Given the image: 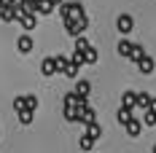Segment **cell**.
Returning a JSON list of instances; mask_svg holds the SVG:
<instances>
[{"mask_svg": "<svg viewBox=\"0 0 156 153\" xmlns=\"http://www.w3.org/2000/svg\"><path fill=\"white\" fill-rule=\"evenodd\" d=\"M83 59H86V64H94V62H97V48L86 46V48H83Z\"/></svg>", "mask_w": 156, "mask_h": 153, "instance_id": "9a60e30c", "label": "cell"}, {"mask_svg": "<svg viewBox=\"0 0 156 153\" xmlns=\"http://www.w3.org/2000/svg\"><path fill=\"white\" fill-rule=\"evenodd\" d=\"M41 73H43V75H54V73H57V64H54V57H46V59L41 62Z\"/></svg>", "mask_w": 156, "mask_h": 153, "instance_id": "52a82bcc", "label": "cell"}, {"mask_svg": "<svg viewBox=\"0 0 156 153\" xmlns=\"http://www.w3.org/2000/svg\"><path fill=\"white\" fill-rule=\"evenodd\" d=\"M24 105H27V110H38V97L35 94H27L24 97Z\"/></svg>", "mask_w": 156, "mask_h": 153, "instance_id": "7402d4cb", "label": "cell"}, {"mask_svg": "<svg viewBox=\"0 0 156 153\" xmlns=\"http://www.w3.org/2000/svg\"><path fill=\"white\" fill-rule=\"evenodd\" d=\"M0 3H3V5H14L16 0H0Z\"/></svg>", "mask_w": 156, "mask_h": 153, "instance_id": "83f0119b", "label": "cell"}, {"mask_svg": "<svg viewBox=\"0 0 156 153\" xmlns=\"http://www.w3.org/2000/svg\"><path fill=\"white\" fill-rule=\"evenodd\" d=\"M116 118H119V123H121V126H124L126 121H129V118H132V107H119V116H116Z\"/></svg>", "mask_w": 156, "mask_h": 153, "instance_id": "5bb4252c", "label": "cell"}, {"mask_svg": "<svg viewBox=\"0 0 156 153\" xmlns=\"http://www.w3.org/2000/svg\"><path fill=\"white\" fill-rule=\"evenodd\" d=\"M78 70H81V67H78V64H73V62H67V67H65L62 73L67 78H78Z\"/></svg>", "mask_w": 156, "mask_h": 153, "instance_id": "d6986e66", "label": "cell"}, {"mask_svg": "<svg viewBox=\"0 0 156 153\" xmlns=\"http://www.w3.org/2000/svg\"><path fill=\"white\" fill-rule=\"evenodd\" d=\"M86 134H89L92 140H100V134H102V129H100V123H97V121L86 123Z\"/></svg>", "mask_w": 156, "mask_h": 153, "instance_id": "8fae6325", "label": "cell"}, {"mask_svg": "<svg viewBox=\"0 0 156 153\" xmlns=\"http://www.w3.org/2000/svg\"><path fill=\"white\" fill-rule=\"evenodd\" d=\"M116 30L121 32V35H129V32L135 30V19H132L129 14H121L119 19H116Z\"/></svg>", "mask_w": 156, "mask_h": 153, "instance_id": "3957f363", "label": "cell"}, {"mask_svg": "<svg viewBox=\"0 0 156 153\" xmlns=\"http://www.w3.org/2000/svg\"><path fill=\"white\" fill-rule=\"evenodd\" d=\"M124 129H126V134H129V137H140V132H143V121H137V118L132 116V118L124 123Z\"/></svg>", "mask_w": 156, "mask_h": 153, "instance_id": "277c9868", "label": "cell"}, {"mask_svg": "<svg viewBox=\"0 0 156 153\" xmlns=\"http://www.w3.org/2000/svg\"><path fill=\"white\" fill-rule=\"evenodd\" d=\"M24 107H27V105H24V97H16V99H14V110L19 113V110H24Z\"/></svg>", "mask_w": 156, "mask_h": 153, "instance_id": "484cf974", "label": "cell"}, {"mask_svg": "<svg viewBox=\"0 0 156 153\" xmlns=\"http://www.w3.org/2000/svg\"><path fill=\"white\" fill-rule=\"evenodd\" d=\"M67 62H70L67 57H54V64H57V73H62L65 67H67Z\"/></svg>", "mask_w": 156, "mask_h": 153, "instance_id": "cb8c5ba5", "label": "cell"}, {"mask_svg": "<svg viewBox=\"0 0 156 153\" xmlns=\"http://www.w3.org/2000/svg\"><path fill=\"white\" fill-rule=\"evenodd\" d=\"M137 67H140V73L143 75H151V73H154V59H151V57H148V54H143L140 59H137Z\"/></svg>", "mask_w": 156, "mask_h": 153, "instance_id": "5b68a950", "label": "cell"}, {"mask_svg": "<svg viewBox=\"0 0 156 153\" xmlns=\"http://www.w3.org/2000/svg\"><path fill=\"white\" fill-rule=\"evenodd\" d=\"M32 118H35V110H27V107H24V110H19V121L24 123V126L32 123Z\"/></svg>", "mask_w": 156, "mask_h": 153, "instance_id": "2e32d148", "label": "cell"}, {"mask_svg": "<svg viewBox=\"0 0 156 153\" xmlns=\"http://www.w3.org/2000/svg\"><path fill=\"white\" fill-rule=\"evenodd\" d=\"M86 46H92V43H89V40H86L83 35H76V48H78V51H83Z\"/></svg>", "mask_w": 156, "mask_h": 153, "instance_id": "d4e9b609", "label": "cell"}, {"mask_svg": "<svg viewBox=\"0 0 156 153\" xmlns=\"http://www.w3.org/2000/svg\"><path fill=\"white\" fill-rule=\"evenodd\" d=\"M148 110H154V113H156V99H154V97H151V105H148Z\"/></svg>", "mask_w": 156, "mask_h": 153, "instance_id": "4316f807", "label": "cell"}, {"mask_svg": "<svg viewBox=\"0 0 156 153\" xmlns=\"http://www.w3.org/2000/svg\"><path fill=\"white\" fill-rule=\"evenodd\" d=\"M57 8H59V16H62L65 22H67V19H78V16H86L81 3H59Z\"/></svg>", "mask_w": 156, "mask_h": 153, "instance_id": "6da1fadb", "label": "cell"}, {"mask_svg": "<svg viewBox=\"0 0 156 153\" xmlns=\"http://www.w3.org/2000/svg\"><path fill=\"white\" fill-rule=\"evenodd\" d=\"M143 123H145V126H156V113L154 110H148V107L143 110Z\"/></svg>", "mask_w": 156, "mask_h": 153, "instance_id": "e0dca14e", "label": "cell"}, {"mask_svg": "<svg viewBox=\"0 0 156 153\" xmlns=\"http://www.w3.org/2000/svg\"><path fill=\"white\" fill-rule=\"evenodd\" d=\"M86 27H89V19L86 16H78V19H67L65 22V30H67V35H83L86 32Z\"/></svg>", "mask_w": 156, "mask_h": 153, "instance_id": "7a4b0ae2", "label": "cell"}, {"mask_svg": "<svg viewBox=\"0 0 156 153\" xmlns=\"http://www.w3.org/2000/svg\"><path fill=\"white\" fill-rule=\"evenodd\" d=\"M65 118L70 123H76L78 121V107H65Z\"/></svg>", "mask_w": 156, "mask_h": 153, "instance_id": "44dd1931", "label": "cell"}, {"mask_svg": "<svg viewBox=\"0 0 156 153\" xmlns=\"http://www.w3.org/2000/svg\"><path fill=\"white\" fill-rule=\"evenodd\" d=\"M143 54H145V48H143V46H135V43H132V54H129V59H135V62H137Z\"/></svg>", "mask_w": 156, "mask_h": 153, "instance_id": "603a6c76", "label": "cell"}, {"mask_svg": "<svg viewBox=\"0 0 156 153\" xmlns=\"http://www.w3.org/2000/svg\"><path fill=\"white\" fill-rule=\"evenodd\" d=\"M89 92H92V83H89V81H78V86H76L78 97H89Z\"/></svg>", "mask_w": 156, "mask_h": 153, "instance_id": "4fadbf2b", "label": "cell"}, {"mask_svg": "<svg viewBox=\"0 0 156 153\" xmlns=\"http://www.w3.org/2000/svg\"><path fill=\"white\" fill-rule=\"evenodd\" d=\"M154 153H156V145H154Z\"/></svg>", "mask_w": 156, "mask_h": 153, "instance_id": "f546056e", "label": "cell"}, {"mask_svg": "<svg viewBox=\"0 0 156 153\" xmlns=\"http://www.w3.org/2000/svg\"><path fill=\"white\" fill-rule=\"evenodd\" d=\"M119 54H121V57H129V54H132V43H129V40H119Z\"/></svg>", "mask_w": 156, "mask_h": 153, "instance_id": "ac0fdd59", "label": "cell"}, {"mask_svg": "<svg viewBox=\"0 0 156 153\" xmlns=\"http://www.w3.org/2000/svg\"><path fill=\"white\" fill-rule=\"evenodd\" d=\"M94 142H97V140H92L89 134H81V137H78V148H81V151H92Z\"/></svg>", "mask_w": 156, "mask_h": 153, "instance_id": "30bf717a", "label": "cell"}, {"mask_svg": "<svg viewBox=\"0 0 156 153\" xmlns=\"http://www.w3.org/2000/svg\"><path fill=\"white\" fill-rule=\"evenodd\" d=\"M70 62H73V64H78V67H81V64H86V59H83V51L73 48V57H70Z\"/></svg>", "mask_w": 156, "mask_h": 153, "instance_id": "ffe728a7", "label": "cell"}, {"mask_svg": "<svg viewBox=\"0 0 156 153\" xmlns=\"http://www.w3.org/2000/svg\"><path fill=\"white\" fill-rule=\"evenodd\" d=\"M135 97H137V92H124V94H121V105L135 110Z\"/></svg>", "mask_w": 156, "mask_h": 153, "instance_id": "7c38bea8", "label": "cell"}, {"mask_svg": "<svg viewBox=\"0 0 156 153\" xmlns=\"http://www.w3.org/2000/svg\"><path fill=\"white\" fill-rule=\"evenodd\" d=\"M16 48H19V54H30L32 48H35V43H32L30 35H22V38L16 40Z\"/></svg>", "mask_w": 156, "mask_h": 153, "instance_id": "8992f818", "label": "cell"}, {"mask_svg": "<svg viewBox=\"0 0 156 153\" xmlns=\"http://www.w3.org/2000/svg\"><path fill=\"white\" fill-rule=\"evenodd\" d=\"M51 3H54V5H59V3H62V0H51Z\"/></svg>", "mask_w": 156, "mask_h": 153, "instance_id": "f1b7e54d", "label": "cell"}, {"mask_svg": "<svg viewBox=\"0 0 156 153\" xmlns=\"http://www.w3.org/2000/svg\"><path fill=\"white\" fill-rule=\"evenodd\" d=\"M0 19H3V22H14L16 19L14 5H3V3H0Z\"/></svg>", "mask_w": 156, "mask_h": 153, "instance_id": "ba28073f", "label": "cell"}, {"mask_svg": "<svg viewBox=\"0 0 156 153\" xmlns=\"http://www.w3.org/2000/svg\"><path fill=\"white\" fill-rule=\"evenodd\" d=\"M148 105H151V94H148V92H137V97H135V107H143V110H145Z\"/></svg>", "mask_w": 156, "mask_h": 153, "instance_id": "9c48e42d", "label": "cell"}]
</instances>
